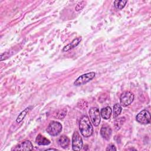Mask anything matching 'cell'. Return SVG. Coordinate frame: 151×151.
<instances>
[{"mask_svg": "<svg viewBox=\"0 0 151 151\" xmlns=\"http://www.w3.org/2000/svg\"><path fill=\"white\" fill-rule=\"evenodd\" d=\"M79 129L81 134L85 137L91 136L93 133V128L87 116H83L79 121Z\"/></svg>", "mask_w": 151, "mask_h": 151, "instance_id": "cell-1", "label": "cell"}, {"mask_svg": "<svg viewBox=\"0 0 151 151\" xmlns=\"http://www.w3.org/2000/svg\"><path fill=\"white\" fill-rule=\"evenodd\" d=\"M62 130V125L60 123L56 122V121H52L51 122L47 129L46 131L47 133L52 136H57L60 133Z\"/></svg>", "mask_w": 151, "mask_h": 151, "instance_id": "cell-2", "label": "cell"}, {"mask_svg": "<svg viewBox=\"0 0 151 151\" xmlns=\"http://www.w3.org/2000/svg\"><path fill=\"white\" fill-rule=\"evenodd\" d=\"M95 76H96V73L94 72H90V73L83 74L79 76L76 80V81L74 82V85L76 86H78L84 84L89 82L93 78H94Z\"/></svg>", "mask_w": 151, "mask_h": 151, "instance_id": "cell-3", "label": "cell"}, {"mask_svg": "<svg viewBox=\"0 0 151 151\" xmlns=\"http://www.w3.org/2000/svg\"><path fill=\"white\" fill-rule=\"evenodd\" d=\"M134 94L130 91L123 92L120 97V105L123 107H126L130 105L134 100Z\"/></svg>", "mask_w": 151, "mask_h": 151, "instance_id": "cell-4", "label": "cell"}, {"mask_svg": "<svg viewBox=\"0 0 151 151\" xmlns=\"http://www.w3.org/2000/svg\"><path fill=\"white\" fill-rule=\"evenodd\" d=\"M83 145V139L78 132L76 131L72 137V149L73 150H80Z\"/></svg>", "mask_w": 151, "mask_h": 151, "instance_id": "cell-5", "label": "cell"}, {"mask_svg": "<svg viewBox=\"0 0 151 151\" xmlns=\"http://www.w3.org/2000/svg\"><path fill=\"white\" fill-rule=\"evenodd\" d=\"M89 115L90 119L94 125V126H98L100 123V113L99 109L97 107H91L89 110Z\"/></svg>", "mask_w": 151, "mask_h": 151, "instance_id": "cell-6", "label": "cell"}, {"mask_svg": "<svg viewBox=\"0 0 151 151\" xmlns=\"http://www.w3.org/2000/svg\"><path fill=\"white\" fill-rule=\"evenodd\" d=\"M137 122L142 124H146L150 122V114L149 111L143 110L139 112L136 117Z\"/></svg>", "mask_w": 151, "mask_h": 151, "instance_id": "cell-7", "label": "cell"}, {"mask_svg": "<svg viewBox=\"0 0 151 151\" xmlns=\"http://www.w3.org/2000/svg\"><path fill=\"white\" fill-rule=\"evenodd\" d=\"M32 149L33 146L31 142L29 140H24L17 145L12 149V150H32Z\"/></svg>", "mask_w": 151, "mask_h": 151, "instance_id": "cell-8", "label": "cell"}, {"mask_svg": "<svg viewBox=\"0 0 151 151\" xmlns=\"http://www.w3.org/2000/svg\"><path fill=\"white\" fill-rule=\"evenodd\" d=\"M112 130L111 128L107 125L103 126L100 130L101 136L106 140H109L111 136Z\"/></svg>", "mask_w": 151, "mask_h": 151, "instance_id": "cell-9", "label": "cell"}, {"mask_svg": "<svg viewBox=\"0 0 151 151\" xmlns=\"http://www.w3.org/2000/svg\"><path fill=\"white\" fill-rule=\"evenodd\" d=\"M81 41V37H78V38H76L75 39H74L71 43L68 44V45H65L63 49V51H67L70 50H71L73 49V48H74L75 47L77 46L79 43L80 42V41Z\"/></svg>", "mask_w": 151, "mask_h": 151, "instance_id": "cell-10", "label": "cell"}, {"mask_svg": "<svg viewBox=\"0 0 151 151\" xmlns=\"http://www.w3.org/2000/svg\"><path fill=\"white\" fill-rule=\"evenodd\" d=\"M58 143L62 148L65 149L70 144V139L67 136L62 135L59 137L58 140Z\"/></svg>", "mask_w": 151, "mask_h": 151, "instance_id": "cell-11", "label": "cell"}, {"mask_svg": "<svg viewBox=\"0 0 151 151\" xmlns=\"http://www.w3.org/2000/svg\"><path fill=\"white\" fill-rule=\"evenodd\" d=\"M111 113H112V110H111V107L109 106H107V107L102 109L101 110V111L100 113V116H101L102 118H103L104 119L107 120V119H110Z\"/></svg>", "mask_w": 151, "mask_h": 151, "instance_id": "cell-12", "label": "cell"}, {"mask_svg": "<svg viewBox=\"0 0 151 151\" xmlns=\"http://www.w3.org/2000/svg\"><path fill=\"white\" fill-rule=\"evenodd\" d=\"M35 141L39 145H48L50 143V141L48 139L40 134L37 136Z\"/></svg>", "mask_w": 151, "mask_h": 151, "instance_id": "cell-13", "label": "cell"}, {"mask_svg": "<svg viewBox=\"0 0 151 151\" xmlns=\"http://www.w3.org/2000/svg\"><path fill=\"white\" fill-rule=\"evenodd\" d=\"M122 111V107L120 104L116 103L113 106V117L116 118L118 117Z\"/></svg>", "mask_w": 151, "mask_h": 151, "instance_id": "cell-14", "label": "cell"}, {"mask_svg": "<svg viewBox=\"0 0 151 151\" xmlns=\"http://www.w3.org/2000/svg\"><path fill=\"white\" fill-rule=\"evenodd\" d=\"M125 121V118L124 117H120L117 118L114 121V126L116 130H119L122 126L123 123Z\"/></svg>", "mask_w": 151, "mask_h": 151, "instance_id": "cell-15", "label": "cell"}, {"mask_svg": "<svg viewBox=\"0 0 151 151\" xmlns=\"http://www.w3.org/2000/svg\"><path fill=\"white\" fill-rule=\"evenodd\" d=\"M127 2V1H123V0L115 1L114 2V6L116 7V9L120 10V9H123L125 6Z\"/></svg>", "mask_w": 151, "mask_h": 151, "instance_id": "cell-16", "label": "cell"}, {"mask_svg": "<svg viewBox=\"0 0 151 151\" xmlns=\"http://www.w3.org/2000/svg\"><path fill=\"white\" fill-rule=\"evenodd\" d=\"M28 110H29V107H27L25 110H24L22 111H21L18 116V117L16 119V122L17 123H20L21 122H22V120L25 117V116L27 115V113L28 111Z\"/></svg>", "mask_w": 151, "mask_h": 151, "instance_id": "cell-17", "label": "cell"}, {"mask_svg": "<svg viewBox=\"0 0 151 151\" xmlns=\"http://www.w3.org/2000/svg\"><path fill=\"white\" fill-rule=\"evenodd\" d=\"M86 2L84 1H82L79 2L77 4V5H76V8H75L76 11H79L81 10V9L84 7V6L86 5Z\"/></svg>", "mask_w": 151, "mask_h": 151, "instance_id": "cell-18", "label": "cell"}, {"mask_svg": "<svg viewBox=\"0 0 151 151\" xmlns=\"http://www.w3.org/2000/svg\"><path fill=\"white\" fill-rule=\"evenodd\" d=\"M106 150H116V148L114 146V145L110 144L106 148Z\"/></svg>", "mask_w": 151, "mask_h": 151, "instance_id": "cell-19", "label": "cell"}, {"mask_svg": "<svg viewBox=\"0 0 151 151\" xmlns=\"http://www.w3.org/2000/svg\"><path fill=\"white\" fill-rule=\"evenodd\" d=\"M47 150H55L56 149H47Z\"/></svg>", "mask_w": 151, "mask_h": 151, "instance_id": "cell-20", "label": "cell"}]
</instances>
